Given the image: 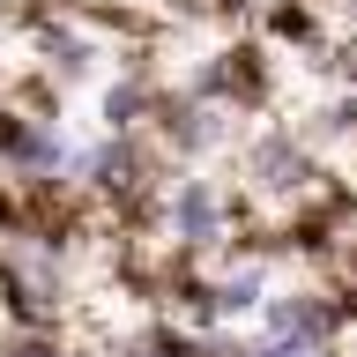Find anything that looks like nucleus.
<instances>
[{
    "instance_id": "nucleus-3",
    "label": "nucleus",
    "mask_w": 357,
    "mask_h": 357,
    "mask_svg": "<svg viewBox=\"0 0 357 357\" xmlns=\"http://www.w3.org/2000/svg\"><path fill=\"white\" fill-rule=\"evenodd\" d=\"M253 172H261V186H275V194H283V186H298V178H305V156H298V142H290V134H268L261 149H253Z\"/></svg>"
},
{
    "instance_id": "nucleus-2",
    "label": "nucleus",
    "mask_w": 357,
    "mask_h": 357,
    "mask_svg": "<svg viewBox=\"0 0 357 357\" xmlns=\"http://www.w3.org/2000/svg\"><path fill=\"white\" fill-rule=\"evenodd\" d=\"M268 328L275 335H305V342H328L335 312L320 305V298H275V305H268Z\"/></svg>"
},
{
    "instance_id": "nucleus-4",
    "label": "nucleus",
    "mask_w": 357,
    "mask_h": 357,
    "mask_svg": "<svg viewBox=\"0 0 357 357\" xmlns=\"http://www.w3.org/2000/svg\"><path fill=\"white\" fill-rule=\"evenodd\" d=\"M245 305H261V268H238L216 283V312H245Z\"/></svg>"
},
{
    "instance_id": "nucleus-5",
    "label": "nucleus",
    "mask_w": 357,
    "mask_h": 357,
    "mask_svg": "<svg viewBox=\"0 0 357 357\" xmlns=\"http://www.w3.org/2000/svg\"><path fill=\"white\" fill-rule=\"evenodd\" d=\"M261 357H328V342H305V335H268Z\"/></svg>"
},
{
    "instance_id": "nucleus-1",
    "label": "nucleus",
    "mask_w": 357,
    "mask_h": 357,
    "mask_svg": "<svg viewBox=\"0 0 357 357\" xmlns=\"http://www.w3.org/2000/svg\"><path fill=\"white\" fill-rule=\"evenodd\" d=\"M172 231L186 245H208L223 231V194L216 186H208V178H186V186H178V201H172Z\"/></svg>"
}]
</instances>
